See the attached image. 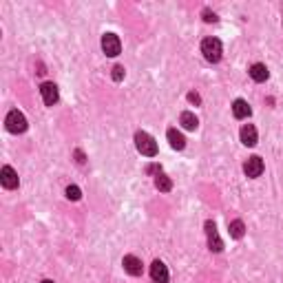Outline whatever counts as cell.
Listing matches in <instances>:
<instances>
[{"instance_id":"obj_5","label":"cell","mask_w":283,"mask_h":283,"mask_svg":"<svg viewBox=\"0 0 283 283\" xmlns=\"http://www.w3.org/2000/svg\"><path fill=\"white\" fill-rule=\"evenodd\" d=\"M0 181H3V186L7 188V191H14V188H18V184H20L18 173H16L11 166H3V170H0Z\"/></svg>"},{"instance_id":"obj_17","label":"cell","mask_w":283,"mask_h":283,"mask_svg":"<svg viewBox=\"0 0 283 283\" xmlns=\"http://www.w3.org/2000/svg\"><path fill=\"white\" fill-rule=\"evenodd\" d=\"M155 186H157V191L168 193L170 188H173V181H170L166 175H157V179H155Z\"/></svg>"},{"instance_id":"obj_16","label":"cell","mask_w":283,"mask_h":283,"mask_svg":"<svg viewBox=\"0 0 283 283\" xmlns=\"http://www.w3.org/2000/svg\"><path fill=\"white\" fill-rule=\"evenodd\" d=\"M228 230H230V237H232V239H241L243 232H246V226H243L241 219H235V221H230Z\"/></svg>"},{"instance_id":"obj_18","label":"cell","mask_w":283,"mask_h":283,"mask_svg":"<svg viewBox=\"0 0 283 283\" xmlns=\"http://www.w3.org/2000/svg\"><path fill=\"white\" fill-rule=\"evenodd\" d=\"M66 197H69L71 202H77V199L82 197V191L77 186H69V188H66Z\"/></svg>"},{"instance_id":"obj_11","label":"cell","mask_w":283,"mask_h":283,"mask_svg":"<svg viewBox=\"0 0 283 283\" xmlns=\"http://www.w3.org/2000/svg\"><path fill=\"white\" fill-rule=\"evenodd\" d=\"M257 129H254L252 124H243L241 126V144H246V146H254L257 144Z\"/></svg>"},{"instance_id":"obj_23","label":"cell","mask_w":283,"mask_h":283,"mask_svg":"<svg viewBox=\"0 0 283 283\" xmlns=\"http://www.w3.org/2000/svg\"><path fill=\"white\" fill-rule=\"evenodd\" d=\"M42 283H53V281H49V279H44V281H42Z\"/></svg>"},{"instance_id":"obj_1","label":"cell","mask_w":283,"mask_h":283,"mask_svg":"<svg viewBox=\"0 0 283 283\" xmlns=\"http://www.w3.org/2000/svg\"><path fill=\"white\" fill-rule=\"evenodd\" d=\"M135 146H137V151L142 155H146V157H155V155H157V144H155L153 137L144 131L135 133Z\"/></svg>"},{"instance_id":"obj_15","label":"cell","mask_w":283,"mask_h":283,"mask_svg":"<svg viewBox=\"0 0 283 283\" xmlns=\"http://www.w3.org/2000/svg\"><path fill=\"white\" fill-rule=\"evenodd\" d=\"M179 124L184 126L186 131H195V129H197V124H199V120L191 113V111H184V113H181V118H179Z\"/></svg>"},{"instance_id":"obj_14","label":"cell","mask_w":283,"mask_h":283,"mask_svg":"<svg viewBox=\"0 0 283 283\" xmlns=\"http://www.w3.org/2000/svg\"><path fill=\"white\" fill-rule=\"evenodd\" d=\"M166 135H168V142H170V146H173L175 151H181V148L186 146L184 135H181V133L177 131V129H168V133H166Z\"/></svg>"},{"instance_id":"obj_10","label":"cell","mask_w":283,"mask_h":283,"mask_svg":"<svg viewBox=\"0 0 283 283\" xmlns=\"http://www.w3.org/2000/svg\"><path fill=\"white\" fill-rule=\"evenodd\" d=\"M250 107H248V102L246 100H235L232 102V115H235L237 120H246V118H250Z\"/></svg>"},{"instance_id":"obj_2","label":"cell","mask_w":283,"mask_h":283,"mask_svg":"<svg viewBox=\"0 0 283 283\" xmlns=\"http://www.w3.org/2000/svg\"><path fill=\"white\" fill-rule=\"evenodd\" d=\"M202 53L208 62H219L224 49H221V42L217 40V38H206V40L202 42Z\"/></svg>"},{"instance_id":"obj_12","label":"cell","mask_w":283,"mask_h":283,"mask_svg":"<svg viewBox=\"0 0 283 283\" xmlns=\"http://www.w3.org/2000/svg\"><path fill=\"white\" fill-rule=\"evenodd\" d=\"M151 276L157 283H166V281H168V268H166L162 261H153V265H151Z\"/></svg>"},{"instance_id":"obj_3","label":"cell","mask_w":283,"mask_h":283,"mask_svg":"<svg viewBox=\"0 0 283 283\" xmlns=\"http://www.w3.org/2000/svg\"><path fill=\"white\" fill-rule=\"evenodd\" d=\"M5 126H7L9 133H25L27 131V118L20 113V111H11L7 115V120H5Z\"/></svg>"},{"instance_id":"obj_13","label":"cell","mask_w":283,"mask_h":283,"mask_svg":"<svg viewBox=\"0 0 283 283\" xmlns=\"http://www.w3.org/2000/svg\"><path fill=\"white\" fill-rule=\"evenodd\" d=\"M268 75L270 73H268V66H265V64L257 62V64L250 66V77L254 82H265V80H268Z\"/></svg>"},{"instance_id":"obj_21","label":"cell","mask_w":283,"mask_h":283,"mask_svg":"<svg viewBox=\"0 0 283 283\" xmlns=\"http://www.w3.org/2000/svg\"><path fill=\"white\" fill-rule=\"evenodd\" d=\"M204 20H206V22H217V16L210 14V11L206 9V11H204Z\"/></svg>"},{"instance_id":"obj_9","label":"cell","mask_w":283,"mask_h":283,"mask_svg":"<svg viewBox=\"0 0 283 283\" xmlns=\"http://www.w3.org/2000/svg\"><path fill=\"white\" fill-rule=\"evenodd\" d=\"M122 265H124V270H126L129 274H133V276H140V274L144 272L142 261H140L137 257H133V254H126L124 261H122Z\"/></svg>"},{"instance_id":"obj_22","label":"cell","mask_w":283,"mask_h":283,"mask_svg":"<svg viewBox=\"0 0 283 283\" xmlns=\"http://www.w3.org/2000/svg\"><path fill=\"white\" fill-rule=\"evenodd\" d=\"M75 157H77V162L80 164H84V155H82V151H75Z\"/></svg>"},{"instance_id":"obj_20","label":"cell","mask_w":283,"mask_h":283,"mask_svg":"<svg viewBox=\"0 0 283 283\" xmlns=\"http://www.w3.org/2000/svg\"><path fill=\"white\" fill-rule=\"evenodd\" d=\"M188 100H191L193 104H202V98H199V93H195V91L188 93Z\"/></svg>"},{"instance_id":"obj_4","label":"cell","mask_w":283,"mask_h":283,"mask_svg":"<svg viewBox=\"0 0 283 283\" xmlns=\"http://www.w3.org/2000/svg\"><path fill=\"white\" fill-rule=\"evenodd\" d=\"M102 51L107 53L109 58H115V55H120L122 42H120V38L115 36V33H104V36H102Z\"/></svg>"},{"instance_id":"obj_7","label":"cell","mask_w":283,"mask_h":283,"mask_svg":"<svg viewBox=\"0 0 283 283\" xmlns=\"http://www.w3.org/2000/svg\"><path fill=\"white\" fill-rule=\"evenodd\" d=\"M206 235H208V246L213 252H221L224 250V241L219 239L217 228H215V221H206Z\"/></svg>"},{"instance_id":"obj_8","label":"cell","mask_w":283,"mask_h":283,"mask_svg":"<svg viewBox=\"0 0 283 283\" xmlns=\"http://www.w3.org/2000/svg\"><path fill=\"white\" fill-rule=\"evenodd\" d=\"M40 93H42V100L47 107H53L55 102H58V86L53 84V82H44V84L40 86Z\"/></svg>"},{"instance_id":"obj_24","label":"cell","mask_w":283,"mask_h":283,"mask_svg":"<svg viewBox=\"0 0 283 283\" xmlns=\"http://www.w3.org/2000/svg\"><path fill=\"white\" fill-rule=\"evenodd\" d=\"M155 283H157V281H155Z\"/></svg>"},{"instance_id":"obj_6","label":"cell","mask_w":283,"mask_h":283,"mask_svg":"<svg viewBox=\"0 0 283 283\" xmlns=\"http://www.w3.org/2000/svg\"><path fill=\"white\" fill-rule=\"evenodd\" d=\"M243 173H246V177H250V179L259 177V175L263 173V159L257 157V155H252V157L248 159L246 164H243Z\"/></svg>"},{"instance_id":"obj_19","label":"cell","mask_w":283,"mask_h":283,"mask_svg":"<svg viewBox=\"0 0 283 283\" xmlns=\"http://www.w3.org/2000/svg\"><path fill=\"white\" fill-rule=\"evenodd\" d=\"M122 77H124V66H120V64H118V66H113V80H115V82H120Z\"/></svg>"}]
</instances>
